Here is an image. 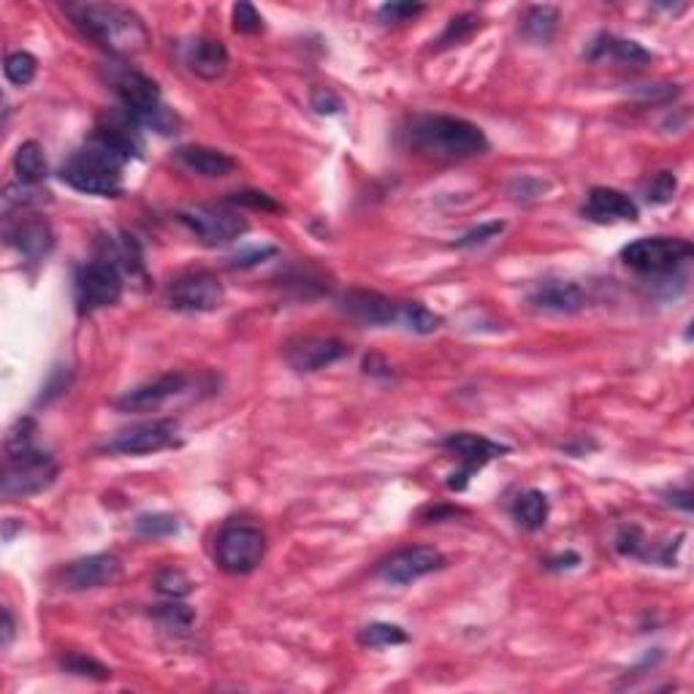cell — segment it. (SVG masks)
I'll return each instance as SVG.
<instances>
[{
  "label": "cell",
  "mask_w": 694,
  "mask_h": 694,
  "mask_svg": "<svg viewBox=\"0 0 694 694\" xmlns=\"http://www.w3.org/2000/svg\"><path fill=\"white\" fill-rule=\"evenodd\" d=\"M174 157H177L188 172L207 179H223L236 172V161H233L229 153L214 147H203V144H185V147H179L177 153H174Z\"/></svg>",
  "instance_id": "ffe728a7"
},
{
  "label": "cell",
  "mask_w": 694,
  "mask_h": 694,
  "mask_svg": "<svg viewBox=\"0 0 694 694\" xmlns=\"http://www.w3.org/2000/svg\"><path fill=\"white\" fill-rule=\"evenodd\" d=\"M153 616L157 618V624H161L163 629H168V632H188V629L194 627V621H196L194 610H190L188 605L179 603V599L155 605Z\"/></svg>",
  "instance_id": "4316f807"
},
{
  "label": "cell",
  "mask_w": 694,
  "mask_h": 694,
  "mask_svg": "<svg viewBox=\"0 0 694 694\" xmlns=\"http://www.w3.org/2000/svg\"><path fill=\"white\" fill-rule=\"evenodd\" d=\"M5 242L16 250L25 261L41 264L55 247V233L41 214H20L5 225Z\"/></svg>",
  "instance_id": "5bb4252c"
},
{
  "label": "cell",
  "mask_w": 694,
  "mask_h": 694,
  "mask_svg": "<svg viewBox=\"0 0 694 694\" xmlns=\"http://www.w3.org/2000/svg\"><path fill=\"white\" fill-rule=\"evenodd\" d=\"M277 253V250L274 247H264V250H253V253H247V255H242V258H231V266H255L258 264V261H264V258H269V255H274Z\"/></svg>",
  "instance_id": "60d3db41"
},
{
  "label": "cell",
  "mask_w": 694,
  "mask_h": 694,
  "mask_svg": "<svg viewBox=\"0 0 694 694\" xmlns=\"http://www.w3.org/2000/svg\"><path fill=\"white\" fill-rule=\"evenodd\" d=\"M618 553L624 557H643V535L638 527H624L616 538Z\"/></svg>",
  "instance_id": "f35d334b"
},
{
  "label": "cell",
  "mask_w": 694,
  "mask_h": 694,
  "mask_svg": "<svg viewBox=\"0 0 694 694\" xmlns=\"http://www.w3.org/2000/svg\"><path fill=\"white\" fill-rule=\"evenodd\" d=\"M122 564L112 553H92V557H81L77 562L68 564L63 570V583L74 592H90V588L112 586L120 581Z\"/></svg>",
  "instance_id": "9a60e30c"
},
{
  "label": "cell",
  "mask_w": 694,
  "mask_h": 694,
  "mask_svg": "<svg viewBox=\"0 0 694 694\" xmlns=\"http://www.w3.org/2000/svg\"><path fill=\"white\" fill-rule=\"evenodd\" d=\"M692 258V244L673 236H646L621 250V261L640 274H670Z\"/></svg>",
  "instance_id": "52a82bcc"
},
{
  "label": "cell",
  "mask_w": 694,
  "mask_h": 694,
  "mask_svg": "<svg viewBox=\"0 0 694 694\" xmlns=\"http://www.w3.org/2000/svg\"><path fill=\"white\" fill-rule=\"evenodd\" d=\"M340 309L359 326H390L399 323V305L377 290L355 288L340 299Z\"/></svg>",
  "instance_id": "2e32d148"
},
{
  "label": "cell",
  "mask_w": 694,
  "mask_h": 694,
  "mask_svg": "<svg viewBox=\"0 0 694 694\" xmlns=\"http://www.w3.org/2000/svg\"><path fill=\"white\" fill-rule=\"evenodd\" d=\"M440 448L451 453V456H456L459 464H462V470L453 472L451 481H448V488H453V492H464L466 483H470V477L475 475V472H481L488 462L502 459L510 451L507 445H499V442L488 440V437L483 434H472V431L448 434L445 440L440 442Z\"/></svg>",
  "instance_id": "9c48e42d"
},
{
  "label": "cell",
  "mask_w": 694,
  "mask_h": 694,
  "mask_svg": "<svg viewBox=\"0 0 694 694\" xmlns=\"http://www.w3.org/2000/svg\"><path fill=\"white\" fill-rule=\"evenodd\" d=\"M445 564V557H442L437 548L431 546H407L394 551L390 557L383 559L377 564L375 575L381 581L394 583V586H405V583L421 581L426 575L437 573V570Z\"/></svg>",
  "instance_id": "7c38bea8"
},
{
  "label": "cell",
  "mask_w": 694,
  "mask_h": 694,
  "mask_svg": "<svg viewBox=\"0 0 694 694\" xmlns=\"http://www.w3.org/2000/svg\"><path fill=\"white\" fill-rule=\"evenodd\" d=\"M283 355L290 370L320 372L350 355V348L337 337H296L283 348Z\"/></svg>",
  "instance_id": "4fadbf2b"
},
{
  "label": "cell",
  "mask_w": 694,
  "mask_h": 694,
  "mask_svg": "<svg viewBox=\"0 0 694 694\" xmlns=\"http://www.w3.org/2000/svg\"><path fill=\"white\" fill-rule=\"evenodd\" d=\"M586 60L592 63H616V66H646L651 63V52L643 49L638 41L618 36H597L586 49Z\"/></svg>",
  "instance_id": "7402d4cb"
},
{
  "label": "cell",
  "mask_w": 694,
  "mask_h": 694,
  "mask_svg": "<svg viewBox=\"0 0 694 694\" xmlns=\"http://www.w3.org/2000/svg\"><path fill=\"white\" fill-rule=\"evenodd\" d=\"M399 323H405L416 334H434L442 326V318L423 305H418V301H412V305H399Z\"/></svg>",
  "instance_id": "83f0119b"
},
{
  "label": "cell",
  "mask_w": 694,
  "mask_h": 694,
  "mask_svg": "<svg viewBox=\"0 0 694 694\" xmlns=\"http://www.w3.org/2000/svg\"><path fill=\"white\" fill-rule=\"evenodd\" d=\"M66 14L87 38L117 57L147 52L150 31L133 9L117 3H68Z\"/></svg>",
  "instance_id": "6da1fadb"
},
{
  "label": "cell",
  "mask_w": 694,
  "mask_h": 694,
  "mask_svg": "<svg viewBox=\"0 0 694 694\" xmlns=\"http://www.w3.org/2000/svg\"><path fill=\"white\" fill-rule=\"evenodd\" d=\"M136 532L142 538H168V535H177L179 524L174 516H166V513H153V516H139L136 518Z\"/></svg>",
  "instance_id": "1f68e13d"
},
{
  "label": "cell",
  "mask_w": 694,
  "mask_h": 694,
  "mask_svg": "<svg viewBox=\"0 0 694 694\" xmlns=\"http://www.w3.org/2000/svg\"><path fill=\"white\" fill-rule=\"evenodd\" d=\"M481 27V20H477L475 14H462V16H453L451 22H448L445 33H442L440 41H437V46L440 49H445V46H456V44H464L466 38L472 36V33Z\"/></svg>",
  "instance_id": "d6a6232c"
},
{
  "label": "cell",
  "mask_w": 694,
  "mask_h": 694,
  "mask_svg": "<svg viewBox=\"0 0 694 694\" xmlns=\"http://www.w3.org/2000/svg\"><path fill=\"white\" fill-rule=\"evenodd\" d=\"M502 231H505V223H502V220H492V223H483L477 225V229L466 231L456 242V247H477V244H486L492 242V239H497Z\"/></svg>",
  "instance_id": "e575fe53"
},
{
  "label": "cell",
  "mask_w": 694,
  "mask_h": 694,
  "mask_svg": "<svg viewBox=\"0 0 694 694\" xmlns=\"http://www.w3.org/2000/svg\"><path fill=\"white\" fill-rule=\"evenodd\" d=\"M223 301V283L209 272L183 274L166 288V305L177 312H214Z\"/></svg>",
  "instance_id": "8fae6325"
},
{
  "label": "cell",
  "mask_w": 694,
  "mask_h": 694,
  "mask_svg": "<svg viewBox=\"0 0 694 694\" xmlns=\"http://www.w3.org/2000/svg\"><path fill=\"white\" fill-rule=\"evenodd\" d=\"M38 71V60L31 55V52H11L3 63V74L5 79L14 87H27L33 79H36Z\"/></svg>",
  "instance_id": "f1b7e54d"
},
{
  "label": "cell",
  "mask_w": 694,
  "mask_h": 694,
  "mask_svg": "<svg viewBox=\"0 0 694 694\" xmlns=\"http://www.w3.org/2000/svg\"><path fill=\"white\" fill-rule=\"evenodd\" d=\"M233 31L255 36V33L264 31V16L258 14L253 3H236L233 5Z\"/></svg>",
  "instance_id": "836d02e7"
},
{
  "label": "cell",
  "mask_w": 694,
  "mask_h": 694,
  "mask_svg": "<svg viewBox=\"0 0 694 694\" xmlns=\"http://www.w3.org/2000/svg\"><path fill=\"white\" fill-rule=\"evenodd\" d=\"M63 670L71 675H81V679H96V681H107L112 679V670L107 664H101L98 659L87 657V654H68L60 659Z\"/></svg>",
  "instance_id": "4dcf8cb0"
},
{
  "label": "cell",
  "mask_w": 694,
  "mask_h": 694,
  "mask_svg": "<svg viewBox=\"0 0 694 694\" xmlns=\"http://www.w3.org/2000/svg\"><path fill=\"white\" fill-rule=\"evenodd\" d=\"M312 107L318 109L320 114H334L340 112V98L331 90H326V87H320V90L312 92Z\"/></svg>",
  "instance_id": "ab89813d"
},
{
  "label": "cell",
  "mask_w": 694,
  "mask_h": 694,
  "mask_svg": "<svg viewBox=\"0 0 694 694\" xmlns=\"http://www.w3.org/2000/svg\"><path fill=\"white\" fill-rule=\"evenodd\" d=\"M179 423L172 418H157V421H144L120 431L107 442L103 451L120 453V456H147V453L168 451L179 445Z\"/></svg>",
  "instance_id": "30bf717a"
},
{
  "label": "cell",
  "mask_w": 694,
  "mask_h": 694,
  "mask_svg": "<svg viewBox=\"0 0 694 694\" xmlns=\"http://www.w3.org/2000/svg\"><path fill=\"white\" fill-rule=\"evenodd\" d=\"M11 640H14V616H11L9 608H3V638H0V646L9 649Z\"/></svg>",
  "instance_id": "b9f144b4"
},
{
  "label": "cell",
  "mask_w": 694,
  "mask_h": 694,
  "mask_svg": "<svg viewBox=\"0 0 694 694\" xmlns=\"http://www.w3.org/2000/svg\"><path fill=\"white\" fill-rule=\"evenodd\" d=\"M583 218L592 223H635L640 218L638 203L616 188H594L583 203Z\"/></svg>",
  "instance_id": "ac0fdd59"
},
{
  "label": "cell",
  "mask_w": 694,
  "mask_h": 694,
  "mask_svg": "<svg viewBox=\"0 0 694 694\" xmlns=\"http://www.w3.org/2000/svg\"><path fill=\"white\" fill-rule=\"evenodd\" d=\"M548 513H551V505H548V497L538 488H527L510 505L513 521L521 529H527V532H538V529L546 527Z\"/></svg>",
  "instance_id": "603a6c76"
},
{
  "label": "cell",
  "mask_w": 694,
  "mask_h": 694,
  "mask_svg": "<svg viewBox=\"0 0 694 694\" xmlns=\"http://www.w3.org/2000/svg\"><path fill=\"white\" fill-rule=\"evenodd\" d=\"M128 163L112 144L92 133L90 142L71 155V161L60 168V179L68 188L87 196H120L122 194V166Z\"/></svg>",
  "instance_id": "3957f363"
},
{
  "label": "cell",
  "mask_w": 694,
  "mask_h": 694,
  "mask_svg": "<svg viewBox=\"0 0 694 694\" xmlns=\"http://www.w3.org/2000/svg\"><path fill=\"white\" fill-rule=\"evenodd\" d=\"M188 386V375L183 372H168V375L155 377V381L144 383L128 390L120 401H117V410L120 412H150L157 410L161 405H166L168 399L179 396Z\"/></svg>",
  "instance_id": "e0dca14e"
},
{
  "label": "cell",
  "mask_w": 694,
  "mask_h": 694,
  "mask_svg": "<svg viewBox=\"0 0 694 694\" xmlns=\"http://www.w3.org/2000/svg\"><path fill=\"white\" fill-rule=\"evenodd\" d=\"M575 564H581V557H579V553H564V557L548 559V568H551V570H562V568H575Z\"/></svg>",
  "instance_id": "7bdbcfd3"
},
{
  "label": "cell",
  "mask_w": 694,
  "mask_h": 694,
  "mask_svg": "<svg viewBox=\"0 0 694 694\" xmlns=\"http://www.w3.org/2000/svg\"><path fill=\"white\" fill-rule=\"evenodd\" d=\"M559 27V9L553 5H529L521 16V33L529 41L548 44Z\"/></svg>",
  "instance_id": "d4e9b609"
},
{
  "label": "cell",
  "mask_w": 694,
  "mask_h": 694,
  "mask_svg": "<svg viewBox=\"0 0 694 694\" xmlns=\"http://www.w3.org/2000/svg\"><path fill=\"white\" fill-rule=\"evenodd\" d=\"M57 462L46 451H38L36 445L25 451L5 453L3 470V497L22 499L33 494L46 492L57 477Z\"/></svg>",
  "instance_id": "277c9868"
},
{
  "label": "cell",
  "mask_w": 694,
  "mask_h": 694,
  "mask_svg": "<svg viewBox=\"0 0 694 694\" xmlns=\"http://www.w3.org/2000/svg\"><path fill=\"white\" fill-rule=\"evenodd\" d=\"M423 11L421 3H386L381 5V11H377V16H381L383 22H407L412 20V16H418Z\"/></svg>",
  "instance_id": "8d00e7d4"
},
{
  "label": "cell",
  "mask_w": 694,
  "mask_h": 694,
  "mask_svg": "<svg viewBox=\"0 0 694 694\" xmlns=\"http://www.w3.org/2000/svg\"><path fill=\"white\" fill-rule=\"evenodd\" d=\"M155 583V592L163 594L168 599H185L190 592H194V581L177 568H166L153 579Z\"/></svg>",
  "instance_id": "f546056e"
},
{
  "label": "cell",
  "mask_w": 694,
  "mask_h": 694,
  "mask_svg": "<svg viewBox=\"0 0 694 694\" xmlns=\"http://www.w3.org/2000/svg\"><path fill=\"white\" fill-rule=\"evenodd\" d=\"M407 632L396 624H386V621H375V624H366L364 629L359 632V643L366 646V649H386V646H401L407 643Z\"/></svg>",
  "instance_id": "484cf974"
},
{
  "label": "cell",
  "mask_w": 694,
  "mask_h": 694,
  "mask_svg": "<svg viewBox=\"0 0 694 694\" xmlns=\"http://www.w3.org/2000/svg\"><path fill=\"white\" fill-rule=\"evenodd\" d=\"M529 305L542 312H557V315H573L581 312L586 305V294L575 283H562V279H548L540 283L538 288L529 296Z\"/></svg>",
  "instance_id": "44dd1931"
},
{
  "label": "cell",
  "mask_w": 694,
  "mask_h": 694,
  "mask_svg": "<svg viewBox=\"0 0 694 694\" xmlns=\"http://www.w3.org/2000/svg\"><path fill=\"white\" fill-rule=\"evenodd\" d=\"M122 269L112 255L90 261L77 272L74 279V294H77L79 315L98 312L103 307H112L122 296Z\"/></svg>",
  "instance_id": "5b68a950"
},
{
  "label": "cell",
  "mask_w": 694,
  "mask_h": 694,
  "mask_svg": "<svg viewBox=\"0 0 694 694\" xmlns=\"http://www.w3.org/2000/svg\"><path fill=\"white\" fill-rule=\"evenodd\" d=\"M266 557V538L258 527L229 524L214 540V562L229 575H247L258 570Z\"/></svg>",
  "instance_id": "8992f818"
},
{
  "label": "cell",
  "mask_w": 694,
  "mask_h": 694,
  "mask_svg": "<svg viewBox=\"0 0 694 694\" xmlns=\"http://www.w3.org/2000/svg\"><path fill=\"white\" fill-rule=\"evenodd\" d=\"M231 203H242V207L250 209H261V212H279V203L272 201L266 194H258V190H242V194H233Z\"/></svg>",
  "instance_id": "74e56055"
},
{
  "label": "cell",
  "mask_w": 694,
  "mask_h": 694,
  "mask_svg": "<svg viewBox=\"0 0 694 694\" xmlns=\"http://www.w3.org/2000/svg\"><path fill=\"white\" fill-rule=\"evenodd\" d=\"M185 63H188V68L196 74V77L214 81L229 71L231 57L223 41L203 36V38L190 41L188 49H185Z\"/></svg>",
  "instance_id": "d6986e66"
},
{
  "label": "cell",
  "mask_w": 694,
  "mask_h": 694,
  "mask_svg": "<svg viewBox=\"0 0 694 694\" xmlns=\"http://www.w3.org/2000/svg\"><path fill=\"white\" fill-rule=\"evenodd\" d=\"M179 220H183L203 244H209V247L236 242V239L244 236L250 229L247 220H244L236 209L225 207V203H198V207L179 212Z\"/></svg>",
  "instance_id": "ba28073f"
},
{
  "label": "cell",
  "mask_w": 694,
  "mask_h": 694,
  "mask_svg": "<svg viewBox=\"0 0 694 694\" xmlns=\"http://www.w3.org/2000/svg\"><path fill=\"white\" fill-rule=\"evenodd\" d=\"M14 172H16V183L22 185H41L46 179V157L44 150H41L38 142H25L20 144L14 155Z\"/></svg>",
  "instance_id": "cb8c5ba5"
},
{
  "label": "cell",
  "mask_w": 694,
  "mask_h": 694,
  "mask_svg": "<svg viewBox=\"0 0 694 694\" xmlns=\"http://www.w3.org/2000/svg\"><path fill=\"white\" fill-rule=\"evenodd\" d=\"M407 139L416 153L440 157V161H466V157L483 155L488 150L486 133L475 122L448 114L418 117L412 120Z\"/></svg>",
  "instance_id": "7a4b0ae2"
},
{
  "label": "cell",
  "mask_w": 694,
  "mask_h": 694,
  "mask_svg": "<svg viewBox=\"0 0 694 694\" xmlns=\"http://www.w3.org/2000/svg\"><path fill=\"white\" fill-rule=\"evenodd\" d=\"M675 188H679V183H675L673 174L659 172L657 177L649 183V188H646V198H649V203H664L673 198Z\"/></svg>",
  "instance_id": "d590c367"
}]
</instances>
